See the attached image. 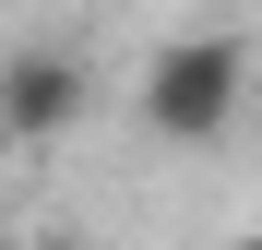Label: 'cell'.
Listing matches in <instances>:
<instances>
[{
    "label": "cell",
    "instance_id": "1",
    "mask_svg": "<svg viewBox=\"0 0 262 250\" xmlns=\"http://www.w3.org/2000/svg\"><path fill=\"white\" fill-rule=\"evenodd\" d=\"M131 107L155 143H227V119L250 107V48L238 36H167L131 83Z\"/></svg>",
    "mask_w": 262,
    "mask_h": 250
},
{
    "label": "cell",
    "instance_id": "2",
    "mask_svg": "<svg viewBox=\"0 0 262 250\" xmlns=\"http://www.w3.org/2000/svg\"><path fill=\"white\" fill-rule=\"evenodd\" d=\"M83 107H96V72L72 48H12L0 60V143H60Z\"/></svg>",
    "mask_w": 262,
    "mask_h": 250
},
{
    "label": "cell",
    "instance_id": "3",
    "mask_svg": "<svg viewBox=\"0 0 262 250\" xmlns=\"http://www.w3.org/2000/svg\"><path fill=\"white\" fill-rule=\"evenodd\" d=\"M227 250H262V226H250V238H227Z\"/></svg>",
    "mask_w": 262,
    "mask_h": 250
},
{
    "label": "cell",
    "instance_id": "4",
    "mask_svg": "<svg viewBox=\"0 0 262 250\" xmlns=\"http://www.w3.org/2000/svg\"><path fill=\"white\" fill-rule=\"evenodd\" d=\"M0 250H36V238H0Z\"/></svg>",
    "mask_w": 262,
    "mask_h": 250
}]
</instances>
